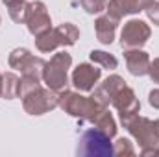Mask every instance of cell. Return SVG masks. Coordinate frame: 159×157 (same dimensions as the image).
<instances>
[{"label": "cell", "instance_id": "484cf974", "mask_svg": "<svg viewBox=\"0 0 159 157\" xmlns=\"http://www.w3.org/2000/svg\"><path fill=\"white\" fill-rule=\"evenodd\" d=\"M148 102H150L152 107L159 109V89H154V91L148 94Z\"/></svg>", "mask_w": 159, "mask_h": 157}, {"label": "cell", "instance_id": "44dd1931", "mask_svg": "<svg viewBox=\"0 0 159 157\" xmlns=\"http://www.w3.org/2000/svg\"><path fill=\"white\" fill-rule=\"evenodd\" d=\"M39 87V79L34 78V76H22L20 79V85H19V98H24L28 92L35 91Z\"/></svg>", "mask_w": 159, "mask_h": 157}, {"label": "cell", "instance_id": "8fae6325", "mask_svg": "<svg viewBox=\"0 0 159 157\" xmlns=\"http://www.w3.org/2000/svg\"><path fill=\"white\" fill-rule=\"evenodd\" d=\"M156 0H109L107 4V15L115 20H120L126 15H133L139 11H144L150 4H154Z\"/></svg>", "mask_w": 159, "mask_h": 157}, {"label": "cell", "instance_id": "5bb4252c", "mask_svg": "<svg viewBox=\"0 0 159 157\" xmlns=\"http://www.w3.org/2000/svg\"><path fill=\"white\" fill-rule=\"evenodd\" d=\"M117 24L119 20L111 19L109 15H104V17H98L96 22H94V32H96V37L102 44H111L115 39V32H117Z\"/></svg>", "mask_w": 159, "mask_h": 157}, {"label": "cell", "instance_id": "8992f818", "mask_svg": "<svg viewBox=\"0 0 159 157\" xmlns=\"http://www.w3.org/2000/svg\"><path fill=\"white\" fill-rule=\"evenodd\" d=\"M7 61H9V67L20 70L22 76H34V78H37V79L43 78V70H44V65H46V61H43L41 57H35L26 48L13 50L9 54Z\"/></svg>", "mask_w": 159, "mask_h": 157}, {"label": "cell", "instance_id": "cb8c5ba5", "mask_svg": "<svg viewBox=\"0 0 159 157\" xmlns=\"http://www.w3.org/2000/svg\"><path fill=\"white\" fill-rule=\"evenodd\" d=\"M146 15H148V19L154 22V24H157L159 26V2H154V4H150L146 9Z\"/></svg>", "mask_w": 159, "mask_h": 157}, {"label": "cell", "instance_id": "277c9868", "mask_svg": "<svg viewBox=\"0 0 159 157\" xmlns=\"http://www.w3.org/2000/svg\"><path fill=\"white\" fill-rule=\"evenodd\" d=\"M72 65V57L70 54L67 52H59L56 54L46 65H44V70H43V79L46 83L48 89L52 91H63L69 83V78H67V70L70 69Z\"/></svg>", "mask_w": 159, "mask_h": 157}, {"label": "cell", "instance_id": "ac0fdd59", "mask_svg": "<svg viewBox=\"0 0 159 157\" xmlns=\"http://www.w3.org/2000/svg\"><path fill=\"white\" fill-rule=\"evenodd\" d=\"M35 46H37V50L39 52H54L57 46H61L59 44V39H57V35H56V32L50 28L48 32H44V34H41L37 35V39H35Z\"/></svg>", "mask_w": 159, "mask_h": 157}, {"label": "cell", "instance_id": "2e32d148", "mask_svg": "<svg viewBox=\"0 0 159 157\" xmlns=\"http://www.w3.org/2000/svg\"><path fill=\"white\" fill-rule=\"evenodd\" d=\"M100 131H104L107 137H115L117 135V124H115V118L111 117V113H107V109H102L96 117L91 120Z\"/></svg>", "mask_w": 159, "mask_h": 157}, {"label": "cell", "instance_id": "603a6c76", "mask_svg": "<svg viewBox=\"0 0 159 157\" xmlns=\"http://www.w3.org/2000/svg\"><path fill=\"white\" fill-rule=\"evenodd\" d=\"M113 155H135V150L128 139H119L113 146Z\"/></svg>", "mask_w": 159, "mask_h": 157}, {"label": "cell", "instance_id": "6da1fadb", "mask_svg": "<svg viewBox=\"0 0 159 157\" xmlns=\"http://www.w3.org/2000/svg\"><path fill=\"white\" fill-rule=\"evenodd\" d=\"M57 105L72 115V117H78L81 120H93L102 109H106V105H102L100 102H96L93 96H81L78 92H72V91H63L61 94H57Z\"/></svg>", "mask_w": 159, "mask_h": 157}, {"label": "cell", "instance_id": "e0dca14e", "mask_svg": "<svg viewBox=\"0 0 159 157\" xmlns=\"http://www.w3.org/2000/svg\"><path fill=\"white\" fill-rule=\"evenodd\" d=\"M19 85H20V78H17L11 72L4 74L2 76V91H0V96H4L6 100L19 98Z\"/></svg>", "mask_w": 159, "mask_h": 157}, {"label": "cell", "instance_id": "9a60e30c", "mask_svg": "<svg viewBox=\"0 0 159 157\" xmlns=\"http://www.w3.org/2000/svg\"><path fill=\"white\" fill-rule=\"evenodd\" d=\"M57 39H59V44L61 46H72L80 37V30L70 24V22H65V24H59L57 28H54Z\"/></svg>", "mask_w": 159, "mask_h": 157}, {"label": "cell", "instance_id": "7a4b0ae2", "mask_svg": "<svg viewBox=\"0 0 159 157\" xmlns=\"http://www.w3.org/2000/svg\"><path fill=\"white\" fill-rule=\"evenodd\" d=\"M76 154L83 157H111L113 155V144L111 137H107L98 128L87 129L78 141Z\"/></svg>", "mask_w": 159, "mask_h": 157}, {"label": "cell", "instance_id": "4316f807", "mask_svg": "<svg viewBox=\"0 0 159 157\" xmlns=\"http://www.w3.org/2000/svg\"><path fill=\"white\" fill-rule=\"evenodd\" d=\"M154 129H156V133H157V137H159V118L154 122Z\"/></svg>", "mask_w": 159, "mask_h": 157}, {"label": "cell", "instance_id": "ffe728a7", "mask_svg": "<svg viewBox=\"0 0 159 157\" xmlns=\"http://www.w3.org/2000/svg\"><path fill=\"white\" fill-rule=\"evenodd\" d=\"M91 61L100 65V67H104V69H109V70L117 69V65H119L117 57L107 54V52H104V50H93L91 52Z\"/></svg>", "mask_w": 159, "mask_h": 157}, {"label": "cell", "instance_id": "ba28073f", "mask_svg": "<svg viewBox=\"0 0 159 157\" xmlns=\"http://www.w3.org/2000/svg\"><path fill=\"white\" fill-rule=\"evenodd\" d=\"M111 104H113L115 109L119 111L120 122H122L124 128L137 117V113H139V109H141V104H139V100L135 98V92H133L128 85H124L119 92L115 94V98H113Z\"/></svg>", "mask_w": 159, "mask_h": 157}, {"label": "cell", "instance_id": "30bf717a", "mask_svg": "<svg viewBox=\"0 0 159 157\" xmlns=\"http://www.w3.org/2000/svg\"><path fill=\"white\" fill-rule=\"evenodd\" d=\"M100 76H102V69H98L94 65H89V63H81L72 72V85L78 91L87 92V91L94 89V85L98 83Z\"/></svg>", "mask_w": 159, "mask_h": 157}, {"label": "cell", "instance_id": "5b68a950", "mask_svg": "<svg viewBox=\"0 0 159 157\" xmlns=\"http://www.w3.org/2000/svg\"><path fill=\"white\" fill-rule=\"evenodd\" d=\"M22 105L28 115H44V113L52 111L54 107H57V94H56V91L43 89L39 85L35 91L28 92L22 98Z\"/></svg>", "mask_w": 159, "mask_h": 157}, {"label": "cell", "instance_id": "83f0119b", "mask_svg": "<svg viewBox=\"0 0 159 157\" xmlns=\"http://www.w3.org/2000/svg\"><path fill=\"white\" fill-rule=\"evenodd\" d=\"M2 2H4V4H9V2H11V0H2Z\"/></svg>", "mask_w": 159, "mask_h": 157}, {"label": "cell", "instance_id": "f1b7e54d", "mask_svg": "<svg viewBox=\"0 0 159 157\" xmlns=\"http://www.w3.org/2000/svg\"><path fill=\"white\" fill-rule=\"evenodd\" d=\"M0 91H2V76H0Z\"/></svg>", "mask_w": 159, "mask_h": 157}, {"label": "cell", "instance_id": "9c48e42d", "mask_svg": "<svg viewBox=\"0 0 159 157\" xmlns=\"http://www.w3.org/2000/svg\"><path fill=\"white\" fill-rule=\"evenodd\" d=\"M26 24H28V30L30 34H34L35 37L48 32L50 30V15L46 11V6L43 2H32L28 6V13H26Z\"/></svg>", "mask_w": 159, "mask_h": 157}, {"label": "cell", "instance_id": "d6986e66", "mask_svg": "<svg viewBox=\"0 0 159 157\" xmlns=\"http://www.w3.org/2000/svg\"><path fill=\"white\" fill-rule=\"evenodd\" d=\"M7 6V11H9V17L15 20V22H26V13H28V2L24 0H11Z\"/></svg>", "mask_w": 159, "mask_h": 157}, {"label": "cell", "instance_id": "3957f363", "mask_svg": "<svg viewBox=\"0 0 159 157\" xmlns=\"http://www.w3.org/2000/svg\"><path fill=\"white\" fill-rule=\"evenodd\" d=\"M126 129L141 144V148H143L141 154L143 155H159V150H157L159 137H157V133H156V129H154V122L152 120L137 115V117L126 126Z\"/></svg>", "mask_w": 159, "mask_h": 157}, {"label": "cell", "instance_id": "7402d4cb", "mask_svg": "<svg viewBox=\"0 0 159 157\" xmlns=\"http://www.w3.org/2000/svg\"><path fill=\"white\" fill-rule=\"evenodd\" d=\"M80 4H81V7H83L87 13H91V15L100 13V11H104V9L107 7V0H80Z\"/></svg>", "mask_w": 159, "mask_h": 157}, {"label": "cell", "instance_id": "52a82bcc", "mask_svg": "<svg viewBox=\"0 0 159 157\" xmlns=\"http://www.w3.org/2000/svg\"><path fill=\"white\" fill-rule=\"evenodd\" d=\"M150 34H152V30L144 20H139V19L128 20L124 24V28H122V34H120V46L124 50L141 48L150 39Z\"/></svg>", "mask_w": 159, "mask_h": 157}, {"label": "cell", "instance_id": "4fadbf2b", "mask_svg": "<svg viewBox=\"0 0 159 157\" xmlns=\"http://www.w3.org/2000/svg\"><path fill=\"white\" fill-rule=\"evenodd\" d=\"M126 57V65L129 74L133 76H144L148 74V67H150V57L146 52H143L141 48H129L124 52Z\"/></svg>", "mask_w": 159, "mask_h": 157}, {"label": "cell", "instance_id": "7c38bea8", "mask_svg": "<svg viewBox=\"0 0 159 157\" xmlns=\"http://www.w3.org/2000/svg\"><path fill=\"white\" fill-rule=\"evenodd\" d=\"M126 85V81L117 76V74H113V76H109V78H106L96 89H94V92H93V98L96 100V102H100L102 105H109L111 102H113V98H115V94L119 92L120 89Z\"/></svg>", "mask_w": 159, "mask_h": 157}, {"label": "cell", "instance_id": "d4e9b609", "mask_svg": "<svg viewBox=\"0 0 159 157\" xmlns=\"http://www.w3.org/2000/svg\"><path fill=\"white\" fill-rule=\"evenodd\" d=\"M148 74H150V78H152L154 83H159V57L157 59H154V61H150Z\"/></svg>", "mask_w": 159, "mask_h": 157}, {"label": "cell", "instance_id": "f546056e", "mask_svg": "<svg viewBox=\"0 0 159 157\" xmlns=\"http://www.w3.org/2000/svg\"><path fill=\"white\" fill-rule=\"evenodd\" d=\"M157 150H159V146H157Z\"/></svg>", "mask_w": 159, "mask_h": 157}]
</instances>
